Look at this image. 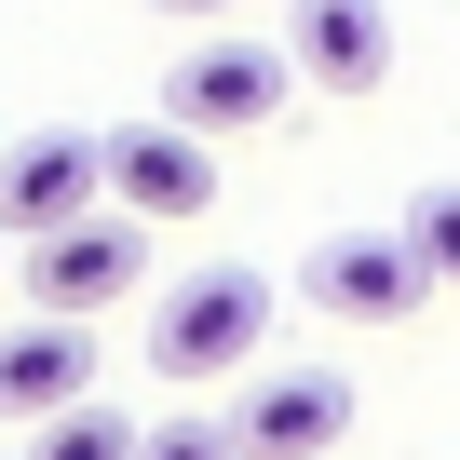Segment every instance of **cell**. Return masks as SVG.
Segmentation results:
<instances>
[{
    "instance_id": "1",
    "label": "cell",
    "mask_w": 460,
    "mask_h": 460,
    "mask_svg": "<svg viewBox=\"0 0 460 460\" xmlns=\"http://www.w3.org/2000/svg\"><path fill=\"white\" fill-rule=\"evenodd\" d=\"M258 339H271V271H244V258L176 271V285H163V312H149V366H163L176 393L244 379V366H258Z\"/></svg>"
},
{
    "instance_id": "2",
    "label": "cell",
    "mask_w": 460,
    "mask_h": 460,
    "mask_svg": "<svg viewBox=\"0 0 460 460\" xmlns=\"http://www.w3.org/2000/svg\"><path fill=\"white\" fill-rule=\"evenodd\" d=\"M285 95H298V55H285V41H244V28H203V41L163 68V109H176L190 136H244V122H285Z\"/></svg>"
},
{
    "instance_id": "3",
    "label": "cell",
    "mask_w": 460,
    "mask_h": 460,
    "mask_svg": "<svg viewBox=\"0 0 460 460\" xmlns=\"http://www.w3.org/2000/svg\"><path fill=\"white\" fill-rule=\"evenodd\" d=\"M298 298H312V312H339V325H420L447 285L420 271L406 217H393V230H325V244L298 258Z\"/></svg>"
},
{
    "instance_id": "4",
    "label": "cell",
    "mask_w": 460,
    "mask_h": 460,
    "mask_svg": "<svg viewBox=\"0 0 460 460\" xmlns=\"http://www.w3.org/2000/svg\"><path fill=\"white\" fill-rule=\"evenodd\" d=\"M136 285H149V217H122V203H95V217H68V230H41V244H28V298L68 312V325L122 312Z\"/></svg>"
},
{
    "instance_id": "5",
    "label": "cell",
    "mask_w": 460,
    "mask_h": 460,
    "mask_svg": "<svg viewBox=\"0 0 460 460\" xmlns=\"http://www.w3.org/2000/svg\"><path fill=\"white\" fill-rule=\"evenodd\" d=\"M339 433H352V379L339 366H244V406H230L244 460H325Z\"/></svg>"
},
{
    "instance_id": "6",
    "label": "cell",
    "mask_w": 460,
    "mask_h": 460,
    "mask_svg": "<svg viewBox=\"0 0 460 460\" xmlns=\"http://www.w3.org/2000/svg\"><path fill=\"white\" fill-rule=\"evenodd\" d=\"M109 203L122 217H149V230H190L203 203H217V149L163 109V122H122L109 136Z\"/></svg>"
},
{
    "instance_id": "7",
    "label": "cell",
    "mask_w": 460,
    "mask_h": 460,
    "mask_svg": "<svg viewBox=\"0 0 460 460\" xmlns=\"http://www.w3.org/2000/svg\"><path fill=\"white\" fill-rule=\"evenodd\" d=\"M95 203H109V136H14L0 149V230L14 244H41V230H68Z\"/></svg>"
},
{
    "instance_id": "8",
    "label": "cell",
    "mask_w": 460,
    "mask_h": 460,
    "mask_svg": "<svg viewBox=\"0 0 460 460\" xmlns=\"http://www.w3.org/2000/svg\"><path fill=\"white\" fill-rule=\"evenodd\" d=\"M285 55L325 95H379L393 82V14H379V0H298V14H285Z\"/></svg>"
},
{
    "instance_id": "9",
    "label": "cell",
    "mask_w": 460,
    "mask_h": 460,
    "mask_svg": "<svg viewBox=\"0 0 460 460\" xmlns=\"http://www.w3.org/2000/svg\"><path fill=\"white\" fill-rule=\"evenodd\" d=\"M95 393V339L68 325V312H41L28 339H0V420H14V433H41L55 406H82Z\"/></svg>"
},
{
    "instance_id": "10",
    "label": "cell",
    "mask_w": 460,
    "mask_h": 460,
    "mask_svg": "<svg viewBox=\"0 0 460 460\" xmlns=\"http://www.w3.org/2000/svg\"><path fill=\"white\" fill-rule=\"evenodd\" d=\"M28 460H136V420H122L109 393H82V406H55V420L28 433Z\"/></svg>"
},
{
    "instance_id": "11",
    "label": "cell",
    "mask_w": 460,
    "mask_h": 460,
    "mask_svg": "<svg viewBox=\"0 0 460 460\" xmlns=\"http://www.w3.org/2000/svg\"><path fill=\"white\" fill-rule=\"evenodd\" d=\"M406 244H420V271L460 298V190H420V203H406Z\"/></svg>"
},
{
    "instance_id": "12",
    "label": "cell",
    "mask_w": 460,
    "mask_h": 460,
    "mask_svg": "<svg viewBox=\"0 0 460 460\" xmlns=\"http://www.w3.org/2000/svg\"><path fill=\"white\" fill-rule=\"evenodd\" d=\"M136 460H244V447H230V420H149Z\"/></svg>"
},
{
    "instance_id": "13",
    "label": "cell",
    "mask_w": 460,
    "mask_h": 460,
    "mask_svg": "<svg viewBox=\"0 0 460 460\" xmlns=\"http://www.w3.org/2000/svg\"><path fill=\"white\" fill-rule=\"evenodd\" d=\"M163 14H244V0H163Z\"/></svg>"
},
{
    "instance_id": "14",
    "label": "cell",
    "mask_w": 460,
    "mask_h": 460,
    "mask_svg": "<svg viewBox=\"0 0 460 460\" xmlns=\"http://www.w3.org/2000/svg\"><path fill=\"white\" fill-rule=\"evenodd\" d=\"M0 258H14V230H0Z\"/></svg>"
},
{
    "instance_id": "15",
    "label": "cell",
    "mask_w": 460,
    "mask_h": 460,
    "mask_svg": "<svg viewBox=\"0 0 460 460\" xmlns=\"http://www.w3.org/2000/svg\"><path fill=\"white\" fill-rule=\"evenodd\" d=\"M0 460H14V447H0Z\"/></svg>"
}]
</instances>
